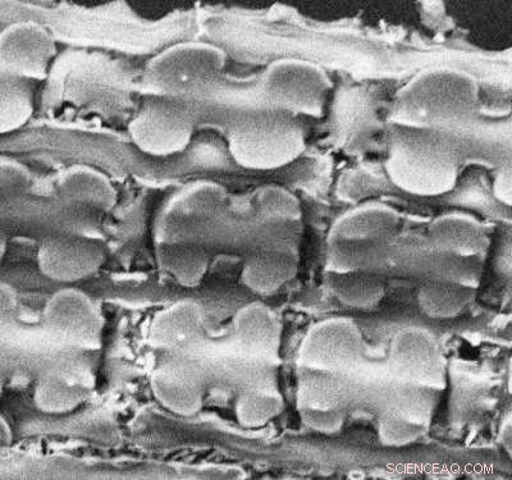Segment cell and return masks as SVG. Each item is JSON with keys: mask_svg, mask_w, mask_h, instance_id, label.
I'll use <instances>...</instances> for the list:
<instances>
[{"mask_svg": "<svg viewBox=\"0 0 512 480\" xmlns=\"http://www.w3.org/2000/svg\"><path fill=\"white\" fill-rule=\"evenodd\" d=\"M8 240L3 230H0V264H2L4 256L7 253Z\"/></svg>", "mask_w": 512, "mask_h": 480, "instance_id": "obj_22", "label": "cell"}, {"mask_svg": "<svg viewBox=\"0 0 512 480\" xmlns=\"http://www.w3.org/2000/svg\"><path fill=\"white\" fill-rule=\"evenodd\" d=\"M223 191L212 182H195L178 192L168 208L169 217L195 218L205 216L221 204Z\"/></svg>", "mask_w": 512, "mask_h": 480, "instance_id": "obj_16", "label": "cell"}, {"mask_svg": "<svg viewBox=\"0 0 512 480\" xmlns=\"http://www.w3.org/2000/svg\"><path fill=\"white\" fill-rule=\"evenodd\" d=\"M388 173L397 185L416 194H438L454 185L456 159L445 141L408 135L392 145Z\"/></svg>", "mask_w": 512, "mask_h": 480, "instance_id": "obj_2", "label": "cell"}, {"mask_svg": "<svg viewBox=\"0 0 512 480\" xmlns=\"http://www.w3.org/2000/svg\"><path fill=\"white\" fill-rule=\"evenodd\" d=\"M442 244L450 245L452 249L461 251L473 250L480 241L479 233L472 224L461 222V219H448L437 228Z\"/></svg>", "mask_w": 512, "mask_h": 480, "instance_id": "obj_19", "label": "cell"}, {"mask_svg": "<svg viewBox=\"0 0 512 480\" xmlns=\"http://www.w3.org/2000/svg\"><path fill=\"white\" fill-rule=\"evenodd\" d=\"M56 53L53 36L35 22H18L0 32V67L13 76L43 79Z\"/></svg>", "mask_w": 512, "mask_h": 480, "instance_id": "obj_6", "label": "cell"}, {"mask_svg": "<svg viewBox=\"0 0 512 480\" xmlns=\"http://www.w3.org/2000/svg\"><path fill=\"white\" fill-rule=\"evenodd\" d=\"M194 131V112L185 100L163 95L146 99L128 125L132 143L152 157L184 152Z\"/></svg>", "mask_w": 512, "mask_h": 480, "instance_id": "obj_4", "label": "cell"}, {"mask_svg": "<svg viewBox=\"0 0 512 480\" xmlns=\"http://www.w3.org/2000/svg\"><path fill=\"white\" fill-rule=\"evenodd\" d=\"M34 113V93L29 80L0 72V135L20 130Z\"/></svg>", "mask_w": 512, "mask_h": 480, "instance_id": "obj_12", "label": "cell"}, {"mask_svg": "<svg viewBox=\"0 0 512 480\" xmlns=\"http://www.w3.org/2000/svg\"><path fill=\"white\" fill-rule=\"evenodd\" d=\"M45 320L57 335L85 340L95 335L96 315L93 303L81 291L62 290L49 300Z\"/></svg>", "mask_w": 512, "mask_h": 480, "instance_id": "obj_9", "label": "cell"}, {"mask_svg": "<svg viewBox=\"0 0 512 480\" xmlns=\"http://www.w3.org/2000/svg\"><path fill=\"white\" fill-rule=\"evenodd\" d=\"M474 103V86L464 76L431 73L402 96L400 112L410 125L425 126L456 120Z\"/></svg>", "mask_w": 512, "mask_h": 480, "instance_id": "obj_5", "label": "cell"}, {"mask_svg": "<svg viewBox=\"0 0 512 480\" xmlns=\"http://www.w3.org/2000/svg\"><path fill=\"white\" fill-rule=\"evenodd\" d=\"M17 296L15 290L0 283V335L6 333L15 322Z\"/></svg>", "mask_w": 512, "mask_h": 480, "instance_id": "obj_20", "label": "cell"}, {"mask_svg": "<svg viewBox=\"0 0 512 480\" xmlns=\"http://www.w3.org/2000/svg\"><path fill=\"white\" fill-rule=\"evenodd\" d=\"M295 273V264L287 256H255L245 265L244 281L251 290L271 294Z\"/></svg>", "mask_w": 512, "mask_h": 480, "instance_id": "obj_15", "label": "cell"}, {"mask_svg": "<svg viewBox=\"0 0 512 480\" xmlns=\"http://www.w3.org/2000/svg\"><path fill=\"white\" fill-rule=\"evenodd\" d=\"M158 259L163 271L185 286L198 285L208 268L207 254L185 242L160 246Z\"/></svg>", "mask_w": 512, "mask_h": 480, "instance_id": "obj_14", "label": "cell"}, {"mask_svg": "<svg viewBox=\"0 0 512 480\" xmlns=\"http://www.w3.org/2000/svg\"><path fill=\"white\" fill-rule=\"evenodd\" d=\"M224 54L205 43H182L164 50L146 67V80L159 95L185 100L221 75Z\"/></svg>", "mask_w": 512, "mask_h": 480, "instance_id": "obj_3", "label": "cell"}, {"mask_svg": "<svg viewBox=\"0 0 512 480\" xmlns=\"http://www.w3.org/2000/svg\"><path fill=\"white\" fill-rule=\"evenodd\" d=\"M104 260L102 246L81 237H50L38 251L40 272L62 283L85 280L102 267Z\"/></svg>", "mask_w": 512, "mask_h": 480, "instance_id": "obj_7", "label": "cell"}, {"mask_svg": "<svg viewBox=\"0 0 512 480\" xmlns=\"http://www.w3.org/2000/svg\"><path fill=\"white\" fill-rule=\"evenodd\" d=\"M57 192L66 203L100 210L111 209L117 200L111 180L98 169L86 166L62 172L57 180Z\"/></svg>", "mask_w": 512, "mask_h": 480, "instance_id": "obj_10", "label": "cell"}, {"mask_svg": "<svg viewBox=\"0 0 512 480\" xmlns=\"http://www.w3.org/2000/svg\"><path fill=\"white\" fill-rule=\"evenodd\" d=\"M3 388H4V373H3L2 367H0V395H2Z\"/></svg>", "mask_w": 512, "mask_h": 480, "instance_id": "obj_23", "label": "cell"}, {"mask_svg": "<svg viewBox=\"0 0 512 480\" xmlns=\"http://www.w3.org/2000/svg\"><path fill=\"white\" fill-rule=\"evenodd\" d=\"M265 86L277 103L304 112L319 107V100L327 88L326 80L318 70L300 63L273 67Z\"/></svg>", "mask_w": 512, "mask_h": 480, "instance_id": "obj_8", "label": "cell"}, {"mask_svg": "<svg viewBox=\"0 0 512 480\" xmlns=\"http://www.w3.org/2000/svg\"><path fill=\"white\" fill-rule=\"evenodd\" d=\"M84 393L75 384L61 379H45L35 391V404L49 414H63L81 404Z\"/></svg>", "mask_w": 512, "mask_h": 480, "instance_id": "obj_17", "label": "cell"}, {"mask_svg": "<svg viewBox=\"0 0 512 480\" xmlns=\"http://www.w3.org/2000/svg\"><path fill=\"white\" fill-rule=\"evenodd\" d=\"M264 203L267 205V207L272 208V212H276L277 209V201H272L269 199L268 195H265ZM278 207H287V208H295L296 205L294 203V199H290V196L288 194H285V192H281L280 201H278Z\"/></svg>", "mask_w": 512, "mask_h": 480, "instance_id": "obj_21", "label": "cell"}, {"mask_svg": "<svg viewBox=\"0 0 512 480\" xmlns=\"http://www.w3.org/2000/svg\"><path fill=\"white\" fill-rule=\"evenodd\" d=\"M228 149L242 167L273 169L299 157L304 149V135L286 117L260 114L241 118L233 125Z\"/></svg>", "mask_w": 512, "mask_h": 480, "instance_id": "obj_1", "label": "cell"}, {"mask_svg": "<svg viewBox=\"0 0 512 480\" xmlns=\"http://www.w3.org/2000/svg\"><path fill=\"white\" fill-rule=\"evenodd\" d=\"M153 392L160 404L173 413L194 415L201 406V393L194 377L180 370H162L153 378Z\"/></svg>", "mask_w": 512, "mask_h": 480, "instance_id": "obj_13", "label": "cell"}, {"mask_svg": "<svg viewBox=\"0 0 512 480\" xmlns=\"http://www.w3.org/2000/svg\"><path fill=\"white\" fill-rule=\"evenodd\" d=\"M200 310L191 301H182L164 310L154 320L152 341L154 345L171 349L187 344L196 336L200 327Z\"/></svg>", "mask_w": 512, "mask_h": 480, "instance_id": "obj_11", "label": "cell"}, {"mask_svg": "<svg viewBox=\"0 0 512 480\" xmlns=\"http://www.w3.org/2000/svg\"><path fill=\"white\" fill-rule=\"evenodd\" d=\"M29 168L17 160L0 158V200L16 198L29 189Z\"/></svg>", "mask_w": 512, "mask_h": 480, "instance_id": "obj_18", "label": "cell"}]
</instances>
